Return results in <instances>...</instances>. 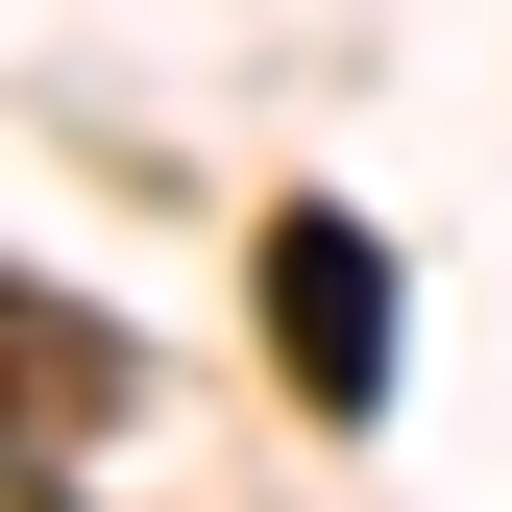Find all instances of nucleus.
Instances as JSON below:
<instances>
[{
    "label": "nucleus",
    "instance_id": "f257e3e1",
    "mask_svg": "<svg viewBox=\"0 0 512 512\" xmlns=\"http://www.w3.org/2000/svg\"><path fill=\"white\" fill-rule=\"evenodd\" d=\"M269 342L317 415H391V244L366 220H269Z\"/></svg>",
    "mask_w": 512,
    "mask_h": 512
}]
</instances>
